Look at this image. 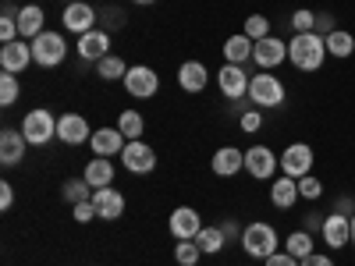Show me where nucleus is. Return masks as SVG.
<instances>
[{
  "mask_svg": "<svg viewBox=\"0 0 355 266\" xmlns=\"http://www.w3.org/2000/svg\"><path fill=\"white\" fill-rule=\"evenodd\" d=\"M68 4H75V0H68Z\"/></svg>",
  "mask_w": 355,
  "mask_h": 266,
  "instance_id": "obj_49",
  "label": "nucleus"
},
{
  "mask_svg": "<svg viewBox=\"0 0 355 266\" xmlns=\"http://www.w3.org/2000/svg\"><path fill=\"white\" fill-rule=\"evenodd\" d=\"M93 25H96V8H93V4L75 0V4L64 8V28H68V33L85 36V33H93Z\"/></svg>",
  "mask_w": 355,
  "mask_h": 266,
  "instance_id": "obj_16",
  "label": "nucleus"
},
{
  "mask_svg": "<svg viewBox=\"0 0 355 266\" xmlns=\"http://www.w3.org/2000/svg\"><path fill=\"white\" fill-rule=\"evenodd\" d=\"M334 210H338V213H345V217H355V202H352L348 195H341V199H338V206H334Z\"/></svg>",
  "mask_w": 355,
  "mask_h": 266,
  "instance_id": "obj_45",
  "label": "nucleus"
},
{
  "mask_svg": "<svg viewBox=\"0 0 355 266\" xmlns=\"http://www.w3.org/2000/svg\"><path fill=\"white\" fill-rule=\"evenodd\" d=\"M291 28H295V33H313V28H316V11L299 8V11L291 15Z\"/></svg>",
  "mask_w": 355,
  "mask_h": 266,
  "instance_id": "obj_37",
  "label": "nucleus"
},
{
  "mask_svg": "<svg viewBox=\"0 0 355 266\" xmlns=\"http://www.w3.org/2000/svg\"><path fill=\"white\" fill-rule=\"evenodd\" d=\"M284 82L274 75V71H259V75H252L249 78V100H252V107H259V110H277L281 103H284Z\"/></svg>",
  "mask_w": 355,
  "mask_h": 266,
  "instance_id": "obj_2",
  "label": "nucleus"
},
{
  "mask_svg": "<svg viewBox=\"0 0 355 266\" xmlns=\"http://www.w3.org/2000/svg\"><path fill=\"white\" fill-rule=\"evenodd\" d=\"M21 96V82L11 71H0V107H15Z\"/></svg>",
  "mask_w": 355,
  "mask_h": 266,
  "instance_id": "obj_32",
  "label": "nucleus"
},
{
  "mask_svg": "<svg viewBox=\"0 0 355 266\" xmlns=\"http://www.w3.org/2000/svg\"><path fill=\"white\" fill-rule=\"evenodd\" d=\"M352 245H355V217H352Z\"/></svg>",
  "mask_w": 355,
  "mask_h": 266,
  "instance_id": "obj_47",
  "label": "nucleus"
},
{
  "mask_svg": "<svg viewBox=\"0 0 355 266\" xmlns=\"http://www.w3.org/2000/svg\"><path fill=\"white\" fill-rule=\"evenodd\" d=\"M210 167H214L217 177H234L239 170H245V153H242V150H234V145H224V150L214 153Z\"/></svg>",
  "mask_w": 355,
  "mask_h": 266,
  "instance_id": "obj_21",
  "label": "nucleus"
},
{
  "mask_svg": "<svg viewBox=\"0 0 355 266\" xmlns=\"http://www.w3.org/2000/svg\"><path fill=\"white\" fill-rule=\"evenodd\" d=\"M245 36H249L252 43L266 39V36H270V18H266V15H249V18H245Z\"/></svg>",
  "mask_w": 355,
  "mask_h": 266,
  "instance_id": "obj_34",
  "label": "nucleus"
},
{
  "mask_svg": "<svg viewBox=\"0 0 355 266\" xmlns=\"http://www.w3.org/2000/svg\"><path fill=\"white\" fill-rule=\"evenodd\" d=\"M299 266H334V259L323 256V252H309L306 259H299Z\"/></svg>",
  "mask_w": 355,
  "mask_h": 266,
  "instance_id": "obj_41",
  "label": "nucleus"
},
{
  "mask_svg": "<svg viewBox=\"0 0 355 266\" xmlns=\"http://www.w3.org/2000/svg\"><path fill=\"white\" fill-rule=\"evenodd\" d=\"M121 163H125L132 174H150V170L157 167V153H153L142 139H135V142H128L125 150H121Z\"/></svg>",
  "mask_w": 355,
  "mask_h": 266,
  "instance_id": "obj_15",
  "label": "nucleus"
},
{
  "mask_svg": "<svg viewBox=\"0 0 355 266\" xmlns=\"http://www.w3.org/2000/svg\"><path fill=\"white\" fill-rule=\"evenodd\" d=\"M249 71L242 68V64H224L220 68V75H217V82H220V93L231 100V103H239L242 96H249Z\"/></svg>",
  "mask_w": 355,
  "mask_h": 266,
  "instance_id": "obj_10",
  "label": "nucleus"
},
{
  "mask_svg": "<svg viewBox=\"0 0 355 266\" xmlns=\"http://www.w3.org/2000/svg\"><path fill=\"white\" fill-rule=\"evenodd\" d=\"M313 150L306 142H291L288 150L281 153V174H288V177H295V181H299V177H306V174H313Z\"/></svg>",
  "mask_w": 355,
  "mask_h": 266,
  "instance_id": "obj_6",
  "label": "nucleus"
},
{
  "mask_svg": "<svg viewBox=\"0 0 355 266\" xmlns=\"http://www.w3.org/2000/svg\"><path fill=\"white\" fill-rule=\"evenodd\" d=\"M242 252H249L252 259H270L277 252V231L266 224V220H252L245 231H242V238H239Z\"/></svg>",
  "mask_w": 355,
  "mask_h": 266,
  "instance_id": "obj_3",
  "label": "nucleus"
},
{
  "mask_svg": "<svg viewBox=\"0 0 355 266\" xmlns=\"http://www.w3.org/2000/svg\"><path fill=\"white\" fill-rule=\"evenodd\" d=\"M64 57H68V43L61 33H50L46 28V33H40L33 39V61L40 68H57V64H64Z\"/></svg>",
  "mask_w": 355,
  "mask_h": 266,
  "instance_id": "obj_5",
  "label": "nucleus"
},
{
  "mask_svg": "<svg viewBox=\"0 0 355 266\" xmlns=\"http://www.w3.org/2000/svg\"><path fill=\"white\" fill-rule=\"evenodd\" d=\"M117 128H121V135H125L128 142H135V139L146 132V121H142L139 110H125L121 117H117Z\"/></svg>",
  "mask_w": 355,
  "mask_h": 266,
  "instance_id": "obj_33",
  "label": "nucleus"
},
{
  "mask_svg": "<svg viewBox=\"0 0 355 266\" xmlns=\"http://www.w3.org/2000/svg\"><path fill=\"white\" fill-rule=\"evenodd\" d=\"M284 252H291L295 259H306L313 252V234L302 227V231H291L288 238H284Z\"/></svg>",
  "mask_w": 355,
  "mask_h": 266,
  "instance_id": "obj_30",
  "label": "nucleus"
},
{
  "mask_svg": "<svg viewBox=\"0 0 355 266\" xmlns=\"http://www.w3.org/2000/svg\"><path fill=\"white\" fill-rule=\"evenodd\" d=\"M334 28H338V25H334V15H331V11H320V15H316V28H313L316 36H331Z\"/></svg>",
  "mask_w": 355,
  "mask_h": 266,
  "instance_id": "obj_40",
  "label": "nucleus"
},
{
  "mask_svg": "<svg viewBox=\"0 0 355 266\" xmlns=\"http://www.w3.org/2000/svg\"><path fill=\"white\" fill-rule=\"evenodd\" d=\"M21 135H25L28 145H46L50 139H57V117L46 107L28 110L25 121H21Z\"/></svg>",
  "mask_w": 355,
  "mask_h": 266,
  "instance_id": "obj_4",
  "label": "nucleus"
},
{
  "mask_svg": "<svg viewBox=\"0 0 355 266\" xmlns=\"http://www.w3.org/2000/svg\"><path fill=\"white\" fill-rule=\"evenodd\" d=\"M320 227H323V213H309V217H306V231L313 234V231H320Z\"/></svg>",
  "mask_w": 355,
  "mask_h": 266,
  "instance_id": "obj_46",
  "label": "nucleus"
},
{
  "mask_svg": "<svg viewBox=\"0 0 355 266\" xmlns=\"http://www.w3.org/2000/svg\"><path fill=\"white\" fill-rule=\"evenodd\" d=\"M299 195H302L306 202H316V199L323 195V181H320V177H313V174L299 177Z\"/></svg>",
  "mask_w": 355,
  "mask_h": 266,
  "instance_id": "obj_36",
  "label": "nucleus"
},
{
  "mask_svg": "<svg viewBox=\"0 0 355 266\" xmlns=\"http://www.w3.org/2000/svg\"><path fill=\"white\" fill-rule=\"evenodd\" d=\"M125 89H128V96H135V100H150V96H157L160 78H157L153 68L135 64V68H128V75H125Z\"/></svg>",
  "mask_w": 355,
  "mask_h": 266,
  "instance_id": "obj_9",
  "label": "nucleus"
},
{
  "mask_svg": "<svg viewBox=\"0 0 355 266\" xmlns=\"http://www.w3.org/2000/svg\"><path fill=\"white\" fill-rule=\"evenodd\" d=\"M220 231H224V238L231 242V238H242V231H245V227H239L234 220H224V224H220Z\"/></svg>",
  "mask_w": 355,
  "mask_h": 266,
  "instance_id": "obj_44",
  "label": "nucleus"
},
{
  "mask_svg": "<svg viewBox=\"0 0 355 266\" xmlns=\"http://www.w3.org/2000/svg\"><path fill=\"white\" fill-rule=\"evenodd\" d=\"M11 206H15V188L8 185V181H0V210H11Z\"/></svg>",
  "mask_w": 355,
  "mask_h": 266,
  "instance_id": "obj_42",
  "label": "nucleus"
},
{
  "mask_svg": "<svg viewBox=\"0 0 355 266\" xmlns=\"http://www.w3.org/2000/svg\"><path fill=\"white\" fill-rule=\"evenodd\" d=\"M299 199H302V195H299V181H295V177H288V174H281L277 181L270 185V202L277 206V210H291Z\"/></svg>",
  "mask_w": 355,
  "mask_h": 266,
  "instance_id": "obj_24",
  "label": "nucleus"
},
{
  "mask_svg": "<svg viewBox=\"0 0 355 266\" xmlns=\"http://www.w3.org/2000/svg\"><path fill=\"white\" fill-rule=\"evenodd\" d=\"M266 266H299V259H295L291 252H274L270 259H266Z\"/></svg>",
  "mask_w": 355,
  "mask_h": 266,
  "instance_id": "obj_43",
  "label": "nucleus"
},
{
  "mask_svg": "<svg viewBox=\"0 0 355 266\" xmlns=\"http://www.w3.org/2000/svg\"><path fill=\"white\" fill-rule=\"evenodd\" d=\"M96 75H100L103 82H125V75H128V64H125L117 53H107L103 61H96Z\"/></svg>",
  "mask_w": 355,
  "mask_h": 266,
  "instance_id": "obj_28",
  "label": "nucleus"
},
{
  "mask_svg": "<svg viewBox=\"0 0 355 266\" xmlns=\"http://www.w3.org/2000/svg\"><path fill=\"white\" fill-rule=\"evenodd\" d=\"M93 206H96V220H121V213H125V195L117 192L114 185H110V188H96V192H93Z\"/></svg>",
  "mask_w": 355,
  "mask_h": 266,
  "instance_id": "obj_17",
  "label": "nucleus"
},
{
  "mask_svg": "<svg viewBox=\"0 0 355 266\" xmlns=\"http://www.w3.org/2000/svg\"><path fill=\"white\" fill-rule=\"evenodd\" d=\"M167 227H171V234H174L178 242H196V234H199L206 224H202V217L192 210V206H178V210L171 213V224H167Z\"/></svg>",
  "mask_w": 355,
  "mask_h": 266,
  "instance_id": "obj_11",
  "label": "nucleus"
},
{
  "mask_svg": "<svg viewBox=\"0 0 355 266\" xmlns=\"http://www.w3.org/2000/svg\"><path fill=\"white\" fill-rule=\"evenodd\" d=\"M252 61H256V68H263V71L281 68V64L288 61V43H281L277 36L259 39V43H256V50H252Z\"/></svg>",
  "mask_w": 355,
  "mask_h": 266,
  "instance_id": "obj_12",
  "label": "nucleus"
},
{
  "mask_svg": "<svg viewBox=\"0 0 355 266\" xmlns=\"http://www.w3.org/2000/svg\"><path fill=\"white\" fill-rule=\"evenodd\" d=\"M196 245L202 249V256H214V252H224L227 238H224L220 227H202V231L196 234Z\"/></svg>",
  "mask_w": 355,
  "mask_h": 266,
  "instance_id": "obj_29",
  "label": "nucleus"
},
{
  "mask_svg": "<svg viewBox=\"0 0 355 266\" xmlns=\"http://www.w3.org/2000/svg\"><path fill=\"white\" fill-rule=\"evenodd\" d=\"M57 139L64 145H82V142L93 139V132H89V121L82 114H61L57 117Z\"/></svg>",
  "mask_w": 355,
  "mask_h": 266,
  "instance_id": "obj_14",
  "label": "nucleus"
},
{
  "mask_svg": "<svg viewBox=\"0 0 355 266\" xmlns=\"http://www.w3.org/2000/svg\"><path fill=\"white\" fill-rule=\"evenodd\" d=\"M93 185L85 181V177H71V181H64V188H61V195H64V202H85V199H93Z\"/></svg>",
  "mask_w": 355,
  "mask_h": 266,
  "instance_id": "obj_31",
  "label": "nucleus"
},
{
  "mask_svg": "<svg viewBox=\"0 0 355 266\" xmlns=\"http://www.w3.org/2000/svg\"><path fill=\"white\" fill-rule=\"evenodd\" d=\"M89 145H93V153L96 157H121V150L128 145V139L121 135V128H100L93 132V139H89Z\"/></svg>",
  "mask_w": 355,
  "mask_h": 266,
  "instance_id": "obj_18",
  "label": "nucleus"
},
{
  "mask_svg": "<svg viewBox=\"0 0 355 266\" xmlns=\"http://www.w3.org/2000/svg\"><path fill=\"white\" fill-rule=\"evenodd\" d=\"M43 21H46V15H43V8H40V4H25V8L18 11V33H21V39L33 43L40 33H46Z\"/></svg>",
  "mask_w": 355,
  "mask_h": 266,
  "instance_id": "obj_23",
  "label": "nucleus"
},
{
  "mask_svg": "<svg viewBox=\"0 0 355 266\" xmlns=\"http://www.w3.org/2000/svg\"><path fill=\"white\" fill-rule=\"evenodd\" d=\"M85 181L93 185V188H110L114 185V163L107 160V157H96V160H89L85 163Z\"/></svg>",
  "mask_w": 355,
  "mask_h": 266,
  "instance_id": "obj_25",
  "label": "nucleus"
},
{
  "mask_svg": "<svg viewBox=\"0 0 355 266\" xmlns=\"http://www.w3.org/2000/svg\"><path fill=\"white\" fill-rule=\"evenodd\" d=\"M178 85H182L185 93H202V89L210 85V71H206V64H199V61H185L182 68H178Z\"/></svg>",
  "mask_w": 355,
  "mask_h": 266,
  "instance_id": "obj_22",
  "label": "nucleus"
},
{
  "mask_svg": "<svg viewBox=\"0 0 355 266\" xmlns=\"http://www.w3.org/2000/svg\"><path fill=\"white\" fill-rule=\"evenodd\" d=\"M174 259H178V266H199V259H202V249H199L196 242H178V249H174Z\"/></svg>",
  "mask_w": 355,
  "mask_h": 266,
  "instance_id": "obj_35",
  "label": "nucleus"
},
{
  "mask_svg": "<svg viewBox=\"0 0 355 266\" xmlns=\"http://www.w3.org/2000/svg\"><path fill=\"white\" fill-rule=\"evenodd\" d=\"M323 43H327V57H334V61H345V57L355 53V36L345 33V28H334L331 36H323Z\"/></svg>",
  "mask_w": 355,
  "mask_h": 266,
  "instance_id": "obj_27",
  "label": "nucleus"
},
{
  "mask_svg": "<svg viewBox=\"0 0 355 266\" xmlns=\"http://www.w3.org/2000/svg\"><path fill=\"white\" fill-rule=\"evenodd\" d=\"M288 61L299 71H320L327 61V43L316 33H295L288 43Z\"/></svg>",
  "mask_w": 355,
  "mask_h": 266,
  "instance_id": "obj_1",
  "label": "nucleus"
},
{
  "mask_svg": "<svg viewBox=\"0 0 355 266\" xmlns=\"http://www.w3.org/2000/svg\"><path fill=\"white\" fill-rule=\"evenodd\" d=\"M71 217H75L78 224H89V220H96V206H93V199H85V202H75V206H71Z\"/></svg>",
  "mask_w": 355,
  "mask_h": 266,
  "instance_id": "obj_38",
  "label": "nucleus"
},
{
  "mask_svg": "<svg viewBox=\"0 0 355 266\" xmlns=\"http://www.w3.org/2000/svg\"><path fill=\"white\" fill-rule=\"evenodd\" d=\"M281 160L274 157L270 145H249V153H245V170L249 177H256V181H270V177L277 174Z\"/></svg>",
  "mask_w": 355,
  "mask_h": 266,
  "instance_id": "obj_7",
  "label": "nucleus"
},
{
  "mask_svg": "<svg viewBox=\"0 0 355 266\" xmlns=\"http://www.w3.org/2000/svg\"><path fill=\"white\" fill-rule=\"evenodd\" d=\"M135 4H153V0H135Z\"/></svg>",
  "mask_w": 355,
  "mask_h": 266,
  "instance_id": "obj_48",
  "label": "nucleus"
},
{
  "mask_svg": "<svg viewBox=\"0 0 355 266\" xmlns=\"http://www.w3.org/2000/svg\"><path fill=\"white\" fill-rule=\"evenodd\" d=\"M78 53L85 57V61H103V57L110 53V33H103V28H93V33L78 36Z\"/></svg>",
  "mask_w": 355,
  "mask_h": 266,
  "instance_id": "obj_20",
  "label": "nucleus"
},
{
  "mask_svg": "<svg viewBox=\"0 0 355 266\" xmlns=\"http://www.w3.org/2000/svg\"><path fill=\"white\" fill-rule=\"evenodd\" d=\"M320 238H323V245L327 249H345V245H352V217H345V213H327L323 217V227H320Z\"/></svg>",
  "mask_w": 355,
  "mask_h": 266,
  "instance_id": "obj_8",
  "label": "nucleus"
},
{
  "mask_svg": "<svg viewBox=\"0 0 355 266\" xmlns=\"http://www.w3.org/2000/svg\"><path fill=\"white\" fill-rule=\"evenodd\" d=\"M239 125H242V132H245V135H252V132H259V128H263V114H259V110H242Z\"/></svg>",
  "mask_w": 355,
  "mask_h": 266,
  "instance_id": "obj_39",
  "label": "nucleus"
},
{
  "mask_svg": "<svg viewBox=\"0 0 355 266\" xmlns=\"http://www.w3.org/2000/svg\"><path fill=\"white\" fill-rule=\"evenodd\" d=\"M252 50H256V43L245 36V33H239V36H231L227 43H224V61L227 64H245L249 61V57H252Z\"/></svg>",
  "mask_w": 355,
  "mask_h": 266,
  "instance_id": "obj_26",
  "label": "nucleus"
},
{
  "mask_svg": "<svg viewBox=\"0 0 355 266\" xmlns=\"http://www.w3.org/2000/svg\"><path fill=\"white\" fill-rule=\"evenodd\" d=\"M25 150H28V142L21 132H15V128L0 132V163L4 167H18L25 160Z\"/></svg>",
  "mask_w": 355,
  "mask_h": 266,
  "instance_id": "obj_19",
  "label": "nucleus"
},
{
  "mask_svg": "<svg viewBox=\"0 0 355 266\" xmlns=\"http://www.w3.org/2000/svg\"><path fill=\"white\" fill-rule=\"evenodd\" d=\"M28 64H36V61H33V43L15 39V43H4V46H0V68H4V71L21 75Z\"/></svg>",
  "mask_w": 355,
  "mask_h": 266,
  "instance_id": "obj_13",
  "label": "nucleus"
}]
</instances>
